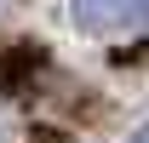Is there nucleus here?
Returning a JSON list of instances; mask_svg holds the SVG:
<instances>
[{
	"instance_id": "obj_2",
	"label": "nucleus",
	"mask_w": 149,
	"mask_h": 143,
	"mask_svg": "<svg viewBox=\"0 0 149 143\" xmlns=\"http://www.w3.org/2000/svg\"><path fill=\"white\" fill-rule=\"evenodd\" d=\"M132 143H149V126H143V132H138V137H132Z\"/></svg>"
},
{
	"instance_id": "obj_1",
	"label": "nucleus",
	"mask_w": 149,
	"mask_h": 143,
	"mask_svg": "<svg viewBox=\"0 0 149 143\" xmlns=\"http://www.w3.org/2000/svg\"><path fill=\"white\" fill-rule=\"evenodd\" d=\"M69 17L86 35H149V0H69Z\"/></svg>"
}]
</instances>
